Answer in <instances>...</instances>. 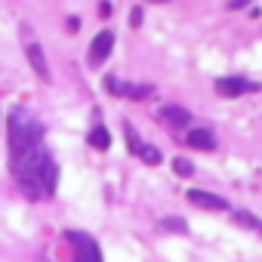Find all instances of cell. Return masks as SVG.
Returning <instances> with one entry per match:
<instances>
[{
	"label": "cell",
	"mask_w": 262,
	"mask_h": 262,
	"mask_svg": "<svg viewBox=\"0 0 262 262\" xmlns=\"http://www.w3.org/2000/svg\"><path fill=\"white\" fill-rule=\"evenodd\" d=\"M7 129H10V167H19L31 151L43 145V126L25 108H13Z\"/></svg>",
	"instance_id": "obj_1"
},
{
	"label": "cell",
	"mask_w": 262,
	"mask_h": 262,
	"mask_svg": "<svg viewBox=\"0 0 262 262\" xmlns=\"http://www.w3.org/2000/svg\"><path fill=\"white\" fill-rule=\"evenodd\" d=\"M65 237H68L71 247H74V262H102L99 244H96L90 234H83V231H68Z\"/></svg>",
	"instance_id": "obj_2"
},
{
	"label": "cell",
	"mask_w": 262,
	"mask_h": 262,
	"mask_svg": "<svg viewBox=\"0 0 262 262\" xmlns=\"http://www.w3.org/2000/svg\"><path fill=\"white\" fill-rule=\"evenodd\" d=\"M256 90H259V83H253L247 77H219L216 80V96H222V99H237V96L256 93Z\"/></svg>",
	"instance_id": "obj_3"
},
{
	"label": "cell",
	"mask_w": 262,
	"mask_h": 262,
	"mask_svg": "<svg viewBox=\"0 0 262 262\" xmlns=\"http://www.w3.org/2000/svg\"><path fill=\"white\" fill-rule=\"evenodd\" d=\"M111 47H114V31H99V37L90 43V53H86L90 68H99L111 56Z\"/></svg>",
	"instance_id": "obj_4"
},
{
	"label": "cell",
	"mask_w": 262,
	"mask_h": 262,
	"mask_svg": "<svg viewBox=\"0 0 262 262\" xmlns=\"http://www.w3.org/2000/svg\"><path fill=\"white\" fill-rule=\"evenodd\" d=\"M185 142H188L191 148H198V151H213V148H216V136H213V129H204V126L191 129V133L185 136Z\"/></svg>",
	"instance_id": "obj_5"
},
{
	"label": "cell",
	"mask_w": 262,
	"mask_h": 262,
	"mask_svg": "<svg viewBox=\"0 0 262 262\" xmlns=\"http://www.w3.org/2000/svg\"><path fill=\"white\" fill-rule=\"evenodd\" d=\"M25 56H28V62H31L34 74H37L40 80H50V68H47V59H43V50H40V43H28Z\"/></svg>",
	"instance_id": "obj_6"
},
{
	"label": "cell",
	"mask_w": 262,
	"mask_h": 262,
	"mask_svg": "<svg viewBox=\"0 0 262 262\" xmlns=\"http://www.w3.org/2000/svg\"><path fill=\"white\" fill-rule=\"evenodd\" d=\"M161 117H164V123H170L173 129H182V126L191 123V114H188L185 108H179V105H164Z\"/></svg>",
	"instance_id": "obj_7"
},
{
	"label": "cell",
	"mask_w": 262,
	"mask_h": 262,
	"mask_svg": "<svg viewBox=\"0 0 262 262\" xmlns=\"http://www.w3.org/2000/svg\"><path fill=\"white\" fill-rule=\"evenodd\" d=\"M188 201L198 204V207H204V210H225V207H228L222 198H216V194H210V191H201V188H191V191H188Z\"/></svg>",
	"instance_id": "obj_8"
},
{
	"label": "cell",
	"mask_w": 262,
	"mask_h": 262,
	"mask_svg": "<svg viewBox=\"0 0 262 262\" xmlns=\"http://www.w3.org/2000/svg\"><path fill=\"white\" fill-rule=\"evenodd\" d=\"M86 142H90L93 148H99V151H105V148L111 145V136H108V129H105L102 123H96V126L90 129V136H86Z\"/></svg>",
	"instance_id": "obj_9"
},
{
	"label": "cell",
	"mask_w": 262,
	"mask_h": 262,
	"mask_svg": "<svg viewBox=\"0 0 262 262\" xmlns=\"http://www.w3.org/2000/svg\"><path fill=\"white\" fill-rule=\"evenodd\" d=\"M123 96H129V99H148L151 96V83H123Z\"/></svg>",
	"instance_id": "obj_10"
},
{
	"label": "cell",
	"mask_w": 262,
	"mask_h": 262,
	"mask_svg": "<svg viewBox=\"0 0 262 262\" xmlns=\"http://www.w3.org/2000/svg\"><path fill=\"white\" fill-rule=\"evenodd\" d=\"M136 155H139V158H142L145 164H151V167L164 161V158H161V151H158L155 145H139V148H136Z\"/></svg>",
	"instance_id": "obj_11"
},
{
	"label": "cell",
	"mask_w": 262,
	"mask_h": 262,
	"mask_svg": "<svg viewBox=\"0 0 262 262\" xmlns=\"http://www.w3.org/2000/svg\"><path fill=\"white\" fill-rule=\"evenodd\" d=\"M161 228H167V231H176V234H188V225H185V219H179V216H170V219H164V222H161Z\"/></svg>",
	"instance_id": "obj_12"
},
{
	"label": "cell",
	"mask_w": 262,
	"mask_h": 262,
	"mask_svg": "<svg viewBox=\"0 0 262 262\" xmlns=\"http://www.w3.org/2000/svg\"><path fill=\"white\" fill-rule=\"evenodd\" d=\"M173 170H176L179 176H191V173H194V164H191L188 158H173Z\"/></svg>",
	"instance_id": "obj_13"
},
{
	"label": "cell",
	"mask_w": 262,
	"mask_h": 262,
	"mask_svg": "<svg viewBox=\"0 0 262 262\" xmlns=\"http://www.w3.org/2000/svg\"><path fill=\"white\" fill-rule=\"evenodd\" d=\"M234 222H237V225H244V228H259V219H256L253 213H244V210H241V213H234Z\"/></svg>",
	"instance_id": "obj_14"
},
{
	"label": "cell",
	"mask_w": 262,
	"mask_h": 262,
	"mask_svg": "<svg viewBox=\"0 0 262 262\" xmlns=\"http://www.w3.org/2000/svg\"><path fill=\"white\" fill-rule=\"evenodd\" d=\"M129 22H133V28L142 25V7H133V16H129Z\"/></svg>",
	"instance_id": "obj_15"
},
{
	"label": "cell",
	"mask_w": 262,
	"mask_h": 262,
	"mask_svg": "<svg viewBox=\"0 0 262 262\" xmlns=\"http://www.w3.org/2000/svg\"><path fill=\"white\" fill-rule=\"evenodd\" d=\"M259 231H262V222H259Z\"/></svg>",
	"instance_id": "obj_16"
}]
</instances>
